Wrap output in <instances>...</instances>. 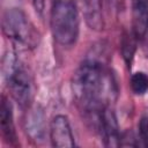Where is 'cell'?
Segmentation results:
<instances>
[{"instance_id": "cell-1", "label": "cell", "mask_w": 148, "mask_h": 148, "mask_svg": "<svg viewBox=\"0 0 148 148\" xmlns=\"http://www.w3.org/2000/svg\"><path fill=\"white\" fill-rule=\"evenodd\" d=\"M72 89L80 110L95 125L118 91L111 71L96 58H88L79 66L73 75Z\"/></svg>"}, {"instance_id": "cell-2", "label": "cell", "mask_w": 148, "mask_h": 148, "mask_svg": "<svg viewBox=\"0 0 148 148\" xmlns=\"http://www.w3.org/2000/svg\"><path fill=\"white\" fill-rule=\"evenodd\" d=\"M50 27L54 40L61 46H72L80 30L76 0H51Z\"/></svg>"}, {"instance_id": "cell-3", "label": "cell", "mask_w": 148, "mask_h": 148, "mask_svg": "<svg viewBox=\"0 0 148 148\" xmlns=\"http://www.w3.org/2000/svg\"><path fill=\"white\" fill-rule=\"evenodd\" d=\"M1 72L14 99L22 108H29L34 97L32 79L15 53L7 52L3 56Z\"/></svg>"}, {"instance_id": "cell-4", "label": "cell", "mask_w": 148, "mask_h": 148, "mask_svg": "<svg viewBox=\"0 0 148 148\" xmlns=\"http://www.w3.org/2000/svg\"><path fill=\"white\" fill-rule=\"evenodd\" d=\"M3 35L22 49H34L38 45L39 34L28 15L20 8H8L2 14Z\"/></svg>"}, {"instance_id": "cell-5", "label": "cell", "mask_w": 148, "mask_h": 148, "mask_svg": "<svg viewBox=\"0 0 148 148\" xmlns=\"http://www.w3.org/2000/svg\"><path fill=\"white\" fill-rule=\"evenodd\" d=\"M95 126L99 131L102 140H103V142L106 147H118V146H120L121 135H120V132H119L117 117H116L114 111L112 110L111 106L105 108L101 112Z\"/></svg>"}, {"instance_id": "cell-6", "label": "cell", "mask_w": 148, "mask_h": 148, "mask_svg": "<svg viewBox=\"0 0 148 148\" xmlns=\"http://www.w3.org/2000/svg\"><path fill=\"white\" fill-rule=\"evenodd\" d=\"M50 139L53 147L65 148L75 146L72 128L68 118L64 114H57L50 124Z\"/></svg>"}, {"instance_id": "cell-7", "label": "cell", "mask_w": 148, "mask_h": 148, "mask_svg": "<svg viewBox=\"0 0 148 148\" xmlns=\"http://www.w3.org/2000/svg\"><path fill=\"white\" fill-rule=\"evenodd\" d=\"M0 127L3 140L9 145H16L17 136L13 120L12 105L5 96H2L0 105Z\"/></svg>"}, {"instance_id": "cell-8", "label": "cell", "mask_w": 148, "mask_h": 148, "mask_svg": "<svg viewBox=\"0 0 148 148\" xmlns=\"http://www.w3.org/2000/svg\"><path fill=\"white\" fill-rule=\"evenodd\" d=\"M148 27V0L133 1V32L138 38Z\"/></svg>"}, {"instance_id": "cell-9", "label": "cell", "mask_w": 148, "mask_h": 148, "mask_svg": "<svg viewBox=\"0 0 148 148\" xmlns=\"http://www.w3.org/2000/svg\"><path fill=\"white\" fill-rule=\"evenodd\" d=\"M131 89L135 95H145L148 91V74L145 72H135L130 80Z\"/></svg>"}, {"instance_id": "cell-10", "label": "cell", "mask_w": 148, "mask_h": 148, "mask_svg": "<svg viewBox=\"0 0 148 148\" xmlns=\"http://www.w3.org/2000/svg\"><path fill=\"white\" fill-rule=\"evenodd\" d=\"M139 139L145 147H148V111L145 112L139 121Z\"/></svg>"}, {"instance_id": "cell-11", "label": "cell", "mask_w": 148, "mask_h": 148, "mask_svg": "<svg viewBox=\"0 0 148 148\" xmlns=\"http://www.w3.org/2000/svg\"><path fill=\"white\" fill-rule=\"evenodd\" d=\"M134 38H138V37L136 36H134V37L126 36V38L123 42V54H124V58L126 59L127 62H130L133 58V53H134V50H135Z\"/></svg>"}, {"instance_id": "cell-12", "label": "cell", "mask_w": 148, "mask_h": 148, "mask_svg": "<svg viewBox=\"0 0 148 148\" xmlns=\"http://www.w3.org/2000/svg\"><path fill=\"white\" fill-rule=\"evenodd\" d=\"M140 38H141V40H142V47H143L145 54H146V57L148 58V27H147V29L145 30V32L142 34V36H141Z\"/></svg>"}, {"instance_id": "cell-13", "label": "cell", "mask_w": 148, "mask_h": 148, "mask_svg": "<svg viewBox=\"0 0 148 148\" xmlns=\"http://www.w3.org/2000/svg\"><path fill=\"white\" fill-rule=\"evenodd\" d=\"M32 2H34L35 7H36V9L38 12H42L43 10V0H32Z\"/></svg>"}]
</instances>
